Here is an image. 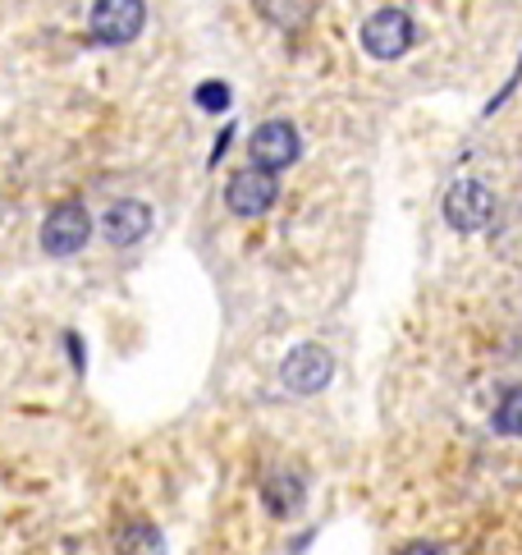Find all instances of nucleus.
<instances>
[{"label":"nucleus","mask_w":522,"mask_h":555,"mask_svg":"<svg viewBox=\"0 0 522 555\" xmlns=\"http://www.w3.org/2000/svg\"><path fill=\"white\" fill-rule=\"evenodd\" d=\"M495 189L481 184V180H458L449 184L445 193V221L458 230V234H477L495 221Z\"/></svg>","instance_id":"obj_2"},{"label":"nucleus","mask_w":522,"mask_h":555,"mask_svg":"<svg viewBox=\"0 0 522 555\" xmlns=\"http://www.w3.org/2000/svg\"><path fill=\"white\" fill-rule=\"evenodd\" d=\"M330 376H335V359H330L326 345H298L285 353V363H279V382H285L293 395L326 390Z\"/></svg>","instance_id":"obj_5"},{"label":"nucleus","mask_w":522,"mask_h":555,"mask_svg":"<svg viewBox=\"0 0 522 555\" xmlns=\"http://www.w3.org/2000/svg\"><path fill=\"white\" fill-rule=\"evenodd\" d=\"M115 546H119V555H166V538H160V528H152V524H129Z\"/></svg>","instance_id":"obj_10"},{"label":"nucleus","mask_w":522,"mask_h":555,"mask_svg":"<svg viewBox=\"0 0 522 555\" xmlns=\"http://www.w3.org/2000/svg\"><path fill=\"white\" fill-rule=\"evenodd\" d=\"M147 28V0H96L92 5V37L102 47H129Z\"/></svg>","instance_id":"obj_1"},{"label":"nucleus","mask_w":522,"mask_h":555,"mask_svg":"<svg viewBox=\"0 0 522 555\" xmlns=\"http://www.w3.org/2000/svg\"><path fill=\"white\" fill-rule=\"evenodd\" d=\"M261 501H266V509L271 514H293L298 505H303V478L298 473H285V468H275V473H266V482H261Z\"/></svg>","instance_id":"obj_9"},{"label":"nucleus","mask_w":522,"mask_h":555,"mask_svg":"<svg viewBox=\"0 0 522 555\" xmlns=\"http://www.w3.org/2000/svg\"><path fill=\"white\" fill-rule=\"evenodd\" d=\"M404 555H449V551H445V546H435V542H413Z\"/></svg>","instance_id":"obj_13"},{"label":"nucleus","mask_w":522,"mask_h":555,"mask_svg":"<svg viewBox=\"0 0 522 555\" xmlns=\"http://www.w3.org/2000/svg\"><path fill=\"white\" fill-rule=\"evenodd\" d=\"M413 18L404 10H376L367 24H363V51L371 61H399L408 47H413Z\"/></svg>","instance_id":"obj_4"},{"label":"nucleus","mask_w":522,"mask_h":555,"mask_svg":"<svg viewBox=\"0 0 522 555\" xmlns=\"http://www.w3.org/2000/svg\"><path fill=\"white\" fill-rule=\"evenodd\" d=\"M518 427H522V390L509 386L505 400H499V409H495V431L499 436H518Z\"/></svg>","instance_id":"obj_11"},{"label":"nucleus","mask_w":522,"mask_h":555,"mask_svg":"<svg viewBox=\"0 0 522 555\" xmlns=\"http://www.w3.org/2000/svg\"><path fill=\"white\" fill-rule=\"evenodd\" d=\"M275 197H279V184H275V170H238L230 189H225V203L234 216H244V221H252V216H266L275 207Z\"/></svg>","instance_id":"obj_7"},{"label":"nucleus","mask_w":522,"mask_h":555,"mask_svg":"<svg viewBox=\"0 0 522 555\" xmlns=\"http://www.w3.org/2000/svg\"><path fill=\"white\" fill-rule=\"evenodd\" d=\"M248 156L261 170H289L298 156H303V138H298V129L289 120H266L248 138Z\"/></svg>","instance_id":"obj_6"},{"label":"nucleus","mask_w":522,"mask_h":555,"mask_svg":"<svg viewBox=\"0 0 522 555\" xmlns=\"http://www.w3.org/2000/svg\"><path fill=\"white\" fill-rule=\"evenodd\" d=\"M102 234L115 248H133L143 234H152V207L138 203V197H125L102 216Z\"/></svg>","instance_id":"obj_8"},{"label":"nucleus","mask_w":522,"mask_h":555,"mask_svg":"<svg viewBox=\"0 0 522 555\" xmlns=\"http://www.w3.org/2000/svg\"><path fill=\"white\" fill-rule=\"evenodd\" d=\"M197 106H203L207 115L230 111V83H220V78H207V83L197 88Z\"/></svg>","instance_id":"obj_12"},{"label":"nucleus","mask_w":522,"mask_h":555,"mask_svg":"<svg viewBox=\"0 0 522 555\" xmlns=\"http://www.w3.org/2000/svg\"><path fill=\"white\" fill-rule=\"evenodd\" d=\"M92 240V216L83 203H60L42 221V253L47 257H74Z\"/></svg>","instance_id":"obj_3"}]
</instances>
